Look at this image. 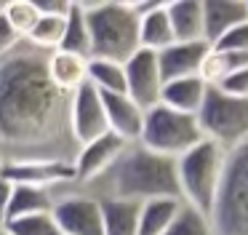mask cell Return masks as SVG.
I'll use <instances>...</instances> for the list:
<instances>
[{"label":"cell","instance_id":"2e32d148","mask_svg":"<svg viewBox=\"0 0 248 235\" xmlns=\"http://www.w3.org/2000/svg\"><path fill=\"white\" fill-rule=\"evenodd\" d=\"M46 75L56 91L70 96L88 83V59L67 51H51L46 53Z\"/></svg>","mask_w":248,"mask_h":235},{"label":"cell","instance_id":"3957f363","mask_svg":"<svg viewBox=\"0 0 248 235\" xmlns=\"http://www.w3.org/2000/svg\"><path fill=\"white\" fill-rule=\"evenodd\" d=\"M83 5L91 35V59H109L123 64L139 51V16L131 11L128 3L107 0Z\"/></svg>","mask_w":248,"mask_h":235},{"label":"cell","instance_id":"1f68e13d","mask_svg":"<svg viewBox=\"0 0 248 235\" xmlns=\"http://www.w3.org/2000/svg\"><path fill=\"white\" fill-rule=\"evenodd\" d=\"M11 192H14V185L6 179V174L0 171V219H3V211H6V206H8V198H11Z\"/></svg>","mask_w":248,"mask_h":235},{"label":"cell","instance_id":"ba28073f","mask_svg":"<svg viewBox=\"0 0 248 235\" xmlns=\"http://www.w3.org/2000/svg\"><path fill=\"white\" fill-rule=\"evenodd\" d=\"M125 72V96L134 99L141 110L160 104V91H163V75L157 64V53L152 51H139L123 62Z\"/></svg>","mask_w":248,"mask_h":235},{"label":"cell","instance_id":"f1b7e54d","mask_svg":"<svg viewBox=\"0 0 248 235\" xmlns=\"http://www.w3.org/2000/svg\"><path fill=\"white\" fill-rule=\"evenodd\" d=\"M211 48L224 51V53H248V21L224 32L216 43H211Z\"/></svg>","mask_w":248,"mask_h":235},{"label":"cell","instance_id":"30bf717a","mask_svg":"<svg viewBox=\"0 0 248 235\" xmlns=\"http://www.w3.org/2000/svg\"><path fill=\"white\" fill-rule=\"evenodd\" d=\"M3 174L11 185H30L40 190H51L54 185L75 182L72 160H56V158H19L3 163Z\"/></svg>","mask_w":248,"mask_h":235},{"label":"cell","instance_id":"83f0119b","mask_svg":"<svg viewBox=\"0 0 248 235\" xmlns=\"http://www.w3.org/2000/svg\"><path fill=\"white\" fill-rule=\"evenodd\" d=\"M3 16L8 19V24L19 32L22 37L30 35V30L35 27V21L40 19V11L35 5V0H11L3 5Z\"/></svg>","mask_w":248,"mask_h":235},{"label":"cell","instance_id":"4fadbf2b","mask_svg":"<svg viewBox=\"0 0 248 235\" xmlns=\"http://www.w3.org/2000/svg\"><path fill=\"white\" fill-rule=\"evenodd\" d=\"M104 118H107V131L123 139L125 144H136L144 126V112L134 99L125 94H102Z\"/></svg>","mask_w":248,"mask_h":235},{"label":"cell","instance_id":"8992f818","mask_svg":"<svg viewBox=\"0 0 248 235\" xmlns=\"http://www.w3.org/2000/svg\"><path fill=\"white\" fill-rule=\"evenodd\" d=\"M198 142H203L198 118L184 115V112L168 110L166 104H155L144 112V126H141L139 144L163 158H182L187 150H192Z\"/></svg>","mask_w":248,"mask_h":235},{"label":"cell","instance_id":"9c48e42d","mask_svg":"<svg viewBox=\"0 0 248 235\" xmlns=\"http://www.w3.org/2000/svg\"><path fill=\"white\" fill-rule=\"evenodd\" d=\"M51 217H54L62 235H104L99 198L91 195L54 198Z\"/></svg>","mask_w":248,"mask_h":235},{"label":"cell","instance_id":"6da1fadb","mask_svg":"<svg viewBox=\"0 0 248 235\" xmlns=\"http://www.w3.org/2000/svg\"><path fill=\"white\" fill-rule=\"evenodd\" d=\"M70 96L54 88L46 75V51L27 40L0 59V142L30 158L70 160ZM75 144V142H72Z\"/></svg>","mask_w":248,"mask_h":235},{"label":"cell","instance_id":"ac0fdd59","mask_svg":"<svg viewBox=\"0 0 248 235\" xmlns=\"http://www.w3.org/2000/svg\"><path fill=\"white\" fill-rule=\"evenodd\" d=\"M173 40H203V0H173L166 3Z\"/></svg>","mask_w":248,"mask_h":235},{"label":"cell","instance_id":"ffe728a7","mask_svg":"<svg viewBox=\"0 0 248 235\" xmlns=\"http://www.w3.org/2000/svg\"><path fill=\"white\" fill-rule=\"evenodd\" d=\"M171 43H173V32H171L168 14H166V3H157L152 11L139 16V48L160 53Z\"/></svg>","mask_w":248,"mask_h":235},{"label":"cell","instance_id":"cb8c5ba5","mask_svg":"<svg viewBox=\"0 0 248 235\" xmlns=\"http://www.w3.org/2000/svg\"><path fill=\"white\" fill-rule=\"evenodd\" d=\"M88 85L99 94H125V72L120 62L88 59Z\"/></svg>","mask_w":248,"mask_h":235},{"label":"cell","instance_id":"d6986e66","mask_svg":"<svg viewBox=\"0 0 248 235\" xmlns=\"http://www.w3.org/2000/svg\"><path fill=\"white\" fill-rule=\"evenodd\" d=\"M99 203H102L104 235H136L141 203L120 201V198H99Z\"/></svg>","mask_w":248,"mask_h":235},{"label":"cell","instance_id":"9a60e30c","mask_svg":"<svg viewBox=\"0 0 248 235\" xmlns=\"http://www.w3.org/2000/svg\"><path fill=\"white\" fill-rule=\"evenodd\" d=\"M246 21L248 0H203V40L208 46Z\"/></svg>","mask_w":248,"mask_h":235},{"label":"cell","instance_id":"7a4b0ae2","mask_svg":"<svg viewBox=\"0 0 248 235\" xmlns=\"http://www.w3.org/2000/svg\"><path fill=\"white\" fill-rule=\"evenodd\" d=\"M96 182H104V198L147 203L155 198H179L176 160L163 158L139 142L128 144L112 168ZM182 201V198H179Z\"/></svg>","mask_w":248,"mask_h":235},{"label":"cell","instance_id":"277c9868","mask_svg":"<svg viewBox=\"0 0 248 235\" xmlns=\"http://www.w3.org/2000/svg\"><path fill=\"white\" fill-rule=\"evenodd\" d=\"M224 160L227 152L208 139L198 142L182 158H176V182L182 203L211 217L224 176Z\"/></svg>","mask_w":248,"mask_h":235},{"label":"cell","instance_id":"484cf974","mask_svg":"<svg viewBox=\"0 0 248 235\" xmlns=\"http://www.w3.org/2000/svg\"><path fill=\"white\" fill-rule=\"evenodd\" d=\"M166 235H214V227H211L208 214L182 203L171 222V227L166 230Z\"/></svg>","mask_w":248,"mask_h":235},{"label":"cell","instance_id":"5bb4252c","mask_svg":"<svg viewBox=\"0 0 248 235\" xmlns=\"http://www.w3.org/2000/svg\"><path fill=\"white\" fill-rule=\"evenodd\" d=\"M208 48L211 46L205 40H189V43L173 40L168 48H163V51L157 53V64H160L163 83L200 75V64H203Z\"/></svg>","mask_w":248,"mask_h":235},{"label":"cell","instance_id":"7c38bea8","mask_svg":"<svg viewBox=\"0 0 248 235\" xmlns=\"http://www.w3.org/2000/svg\"><path fill=\"white\" fill-rule=\"evenodd\" d=\"M128 144L118 139L115 134H102V136L91 139V142L80 144L78 152L72 155V171H75V182H96L112 168V163L123 155Z\"/></svg>","mask_w":248,"mask_h":235},{"label":"cell","instance_id":"603a6c76","mask_svg":"<svg viewBox=\"0 0 248 235\" xmlns=\"http://www.w3.org/2000/svg\"><path fill=\"white\" fill-rule=\"evenodd\" d=\"M179 206H182L179 198H155V201L141 203L136 235H166V230L171 227Z\"/></svg>","mask_w":248,"mask_h":235},{"label":"cell","instance_id":"f546056e","mask_svg":"<svg viewBox=\"0 0 248 235\" xmlns=\"http://www.w3.org/2000/svg\"><path fill=\"white\" fill-rule=\"evenodd\" d=\"M214 88H219L221 94H227V96H235V99H248V67L237 69V72H230L219 85H214Z\"/></svg>","mask_w":248,"mask_h":235},{"label":"cell","instance_id":"d4e9b609","mask_svg":"<svg viewBox=\"0 0 248 235\" xmlns=\"http://www.w3.org/2000/svg\"><path fill=\"white\" fill-rule=\"evenodd\" d=\"M62 37H64V16L59 14H40V19L35 21V27L30 30V35L24 40L38 51H59Z\"/></svg>","mask_w":248,"mask_h":235},{"label":"cell","instance_id":"5b68a950","mask_svg":"<svg viewBox=\"0 0 248 235\" xmlns=\"http://www.w3.org/2000/svg\"><path fill=\"white\" fill-rule=\"evenodd\" d=\"M208 219L214 235H248V139L227 152L221 187Z\"/></svg>","mask_w":248,"mask_h":235},{"label":"cell","instance_id":"7402d4cb","mask_svg":"<svg viewBox=\"0 0 248 235\" xmlns=\"http://www.w3.org/2000/svg\"><path fill=\"white\" fill-rule=\"evenodd\" d=\"M59 51L75 53V56L91 59V35H88V21H86V5L70 3L64 14V37H62Z\"/></svg>","mask_w":248,"mask_h":235},{"label":"cell","instance_id":"d6a6232c","mask_svg":"<svg viewBox=\"0 0 248 235\" xmlns=\"http://www.w3.org/2000/svg\"><path fill=\"white\" fill-rule=\"evenodd\" d=\"M0 235H8V233H6V230H3V227H0Z\"/></svg>","mask_w":248,"mask_h":235},{"label":"cell","instance_id":"44dd1931","mask_svg":"<svg viewBox=\"0 0 248 235\" xmlns=\"http://www.w3.org/2000/svg\"><path fill=\"white\" fill-rule=\"evenodd\" d=\"M51 206H54L51 190H40V187H30V185H14V192H11V198H8V206H6V211H3L0 224L8 222V219L51 211Z\"/></svg>","mask_w":248,"mask_h":235},{"label":"cell","instance_id":"52a82bcc","mask_svg":"<svg viewBox=\"0 0 248 235\" xmlns=\"http://www.w3.org/2000/svg\"><path fill=\"white\" fill-rule=\"evenodd\" d=\"M195 118L203 139L219 144L224 152L235 150L248 139V99H235L208 85Z\"/></svg>","mask_w":248,"mask_h":235},{"label":"cell","instance_id":"8fae6325","mask_svg":"<svg viewBox=\"0 0 248 235\" xmlns=\"http://www.w3.org/2000/svg\"><path fill=\"white\" fill-rule=\"evenodd\" d=\"M70 134L72 142L80 144L91 142V139L107 134V118H104V104H102V94L93 85H80L75 94H70Z\"/></svg>","mask_w":248,"mask_h":235},{"label":"cell","instance_id":"4316f807","mask_svg":"<svg viewBox=\"0 0 248 235\" xmlns=\"http://www.w3.org/2000/svg\"><path fill=\"white\" fill-rule=\"evenodd\" d=\"M0 227L6 230L8 235H62L56 227L51 211L43 214H30V217H19V219H8Z\"/></svg>","mask_w":248,"mask_h":235},{"label":"cell","instance_id":"e0dca14e","mask_svg":"<svg viewBox=\"0 0 248 235\" xmlns=\"http://www.w3.org/2000/svg\"><path fill=\"white\" fill-rule=\"evenodd\" d=\"M208 85L195 75V78H179V80H168L163 83L160 91V104H166L168 110L184 112V115H198L200 104L205 99Z\"/></svg>","mask_w":248,"mask_h":235},{"label":"cell","instance_id":"4dcf8cb0","mask_svg":"<svg viewBox=\"0 0 248 235\" xmlns=\"http://www.w3.org/2000/svg\"><path fill=\"white\" fill-rule=\"evenodd\" d=\"M22 43H24V37L19 35L11 24H8V19L3 16V8H0V59L8 56L11 51H16Z\"/></svg>","mask_w":248,"mask_h":235}]
</instances>
